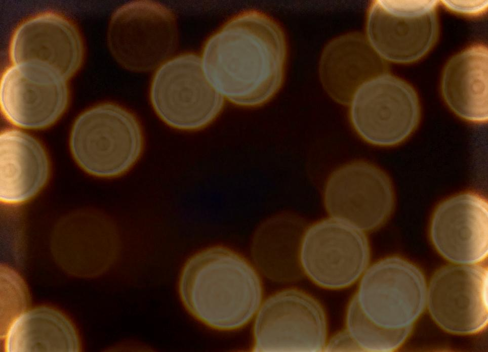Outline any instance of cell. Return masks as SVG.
<instances>
[{
  "mask_svg": "<svg viewBox=\"0 0 488 352\" xmlns=\"http://www.w3.org/2000/svg\"><path fill=\"white\" fill-rule=\"evenodd\" d=\"M286 57L283 34L271 18L250 11L233 18L206 42L201 57L207 78L241 106L261 105L278 91Z\"/></svg>",
  "mask_w": 488,
  "mask_h": 352,
  "instance_id": "6da1fadb",
  "label": "cell"
},
{
  "mask_svg": "<svg viewBox=\"0 0 488 352\" xmlns=\"http://www.w3.org/2000/svg\"><path fill=\"white\" fill-rule=\"evenodd\" d=\"M179 292L186 309L212 328H240L256 314L262 300L260 278L243 257L222 247L191 257L180 274Z\"/></svg>",
  "mask_w": 488,
  "mask_h": 352,
  "instance_id": "7a4b0ae2",
  "label": "cell"
},
{
  "mask_svg": "<svg viewBox=\"0 0 488 352\" xmlns=\"http://www.w3.org/2000/svg\"><path fill=\"white\" fill-rule=\"evenodd\" d=\"M70 146L79 165L100 177L120 175L141 156L143 137L140 125L130 111L106 103L83 113L71 132Z\"/></svg>",
  "mask_w": 488,
  "mask_h": 352,
  "instance_id": "3957f363",
  "label": "cell"
},
{
  "mask_svg": "<svg viewBox=\"0 0 488 352\" xmlns=\"http://www.w3.org/2000/svg\"><path fill=\"white\" fill-rule=\"evenodd\" d=\"M107 42L123 68L135 72L153 70L171 59L177 50L176 19L171 10L156 2L126 3L111 18Z\"/></svg>",
  "mask_w": 488,
  "mask_h": 352,
  "instance_id": "277c9868",
  "label": "cell"
},
{
  "mask_svg": "<svg viewBox=\"0 0 488 352\" xmlns=\"http://www.w3.org/2000/svg\"><path fill=\"white\" fill-rule=\"evenodd\" d=\"M150 98L165 123L184 130L209 124L222 110L224 99L206 76L201 58L188 53L172 58L157 69Z\"/></svg>",
  "mask_w": 488,
  "mask_h": 352,
  "instance_id": "5b68a950",
  "label": "cell"
},
{
  "mask_svg": "<svg viewBox=\"0 0 488 352\" xmlns=\"http://www.w3.org/2000/svg\"><path fill=\"white\" fill-rule=\"evenodd\" d=\"M350 103L353 128L361 139L374 146L400 144L414 131L420 119V105L414 89L388 73L363 83Z\"/></svg>",
  "mask_w": 488,
  "mask_h": 352,
  "instance_id": "8992f818",
  "label": "cell"
},
{
  "mask_svg": "<svg viewBox=\"0 0 488 352\" xmlns=\"http://www.w3.org/2000/svg\"><path fill=\"white\" fill-rule=\"evenodd\" d=\"M254 325L255 352H318L326 345L327 324L319 303L296 290L277 292L261 303Z\"/></svg>",
  "mask_w": 488,
  "mask_h": 352,
  "instance_id": "52a82bcc",
  "label": "cell"
},
{
  "mask_svg": "<svg viewBox=\"0 0 488 352\" xmlns=\"http://www.w3.org/2000/svg\"><path fill=\"white\" fill-rule=\"evenodd\" d=\"M437 1H374L367 21L368 42L384 59L415 62L434 43L438 34Z\"/></svg>",
  "mask_w": 488,
  "mask_h": 352,
  "instance_id": "ba28073f",
  "label": "cell"
},
{
  "mask_svg": "<svg viewBox=\"0 0 488 352\" xmlns=\"http://www.w3.org/2000/svg\"><path fill=\"white\" fill-rule=\"evenodd\" d=\"M364 314L375 324L398 329L412 325L427 299L424 278L401 258L382 259L363 273L355 296Z\"/></svg>",
  "mask_w": 488,
  "mask_h": 352,
  "instance_id": "9c48e42d",
  "label": "cell"
},
{
  "mask_svg": "<svg viewBox=\"0 0 488 352\" xmlns=\"http://www.w3.org/2000/svg\"><path fill=\"white\" fill-rule=\"evenodd\" d=\"M370 259L361 231L333 218L311 226L301 243L300 260L306 274L327 288L348 287L363 274Z\"/></svg>",
  "mask_w": 488,
  "mask_h": 352,
  "instance_id": "30bf717a",
  "label": "cell"
},
{
  "mask_svg": "<svg viewBox=\"0 0 488 352\" xmlns=\"http://www.w3.org/2000/svg\"><path fill=\"white\" fill-rule=\"evenodd\" d=\"M328 213L334 219L360 231L381 226L393 204L391 182L381 169L364 161H355L334 171L324 192Z\"/></svg>",
  "mask_w": 488,
  "mask_h": 352,
  "instance_id": "8fae6325",
  "label": "cell"
},
{
  "mask_svg": "<svg viewBox=\"0 0 488 352\" xmlns=\"http://www.w3.org/2000/svg\"><path fill=\"white\" fill-rule=\"evenodd\" d=\"M66 80L42 64H13L1 81L2 112L10 122L22 127L40 128L52 124L67 104Z\"/></svg>",
  "mask_w": 488,
  "mask_h": 352,
  "instance_id": "7c38bea8",
  "label": "cell"
},
{
  "mask_svg": "<svg viewBox=\"0 0 488 352\" xmlns=\"http://www.w3.org/2000/svg\"><path fill=\"white\" fill-rule=\"evenodd\" d=\"M487 269L479 265L447 267L433 278L428 289L429 312L445 330L473 334L488 321Z\"/></svg>",
  "mask_w": 488,
  "mask_h": 352,
  "instance_id": "4fadbf2b",
  "label": "cell"
},
{
  "mask_svg": "<svg viewBox=\"0 0 488 352\" xmlns=\"http://www.w3.org/2000/svg\"><path fill=\"white\" fill-rule=\"evenodd\" d=\"M487 203L475 194L452 197L433 216L431 234L438 251L450 261L475 264L488 252Z\"/></svg>",
  "mask_w": 488,
  "mask_h": 352,
  "instance_id": "5bb4252c",
  "label": "cell"
},
{
  "mask_svg": "<svg viewBox=\"0 0 488 352\" xmlns=\"http://www.w3.org/2000/svg\"><path fill=\"white\" fill-rule=\"evenodd\" d=\"M10 56L13 64H42L67 79L80 66L83 48L74 26L61 16L49 13L33 17L17 28Z\"/></svg>",
  "mask_w": 488,
  "mask_h": 352,
  "instance_id": "9a60e30c",
  "label": "cell"
},
{
  "mask_svg": "<svg viewBox=\"0 0 488 352\" xmlns=\"http://www.w3.org/2000/svg\"><path fill=\"white\" fill-rule=\"evenodd\" d=\"M0 142L1 201L9 204L24 202L47 181V156L36 139L19 130L3 132Z\"/></svg>",
  "mask_w": 488,
  "mask_h": 352,
  "instance_id": "2e32d148",
  "label": "cell"
},
{
  "mask_svg": "<svg viewBox=\"0 0 488 352\" xmlns=\"http://www.w3.org/2000/svg\"><path fill=\"white\" fill-rule=\"evenodd\" d=\"M488 51L476 45L450 59L442 75L444 100L461 118L473 123L488 119Z\"/></svg>",
  "mask_w": 488,
  "mask_h": 352,
  "instance_id": "e0dca14e",
  "label": "cell"
},
{
  "mask_svg": "<svg viewBox=\"0 0 488 352\" xmlns=\"http://www.w3.org/2000/svg\"><path fill=\"white\" fill-rule=\"evenodd\" d=\"M372 48L364 38L346 35L327 47L321 63L322 83L338 102L350 103L356 90L375 77L372 74Z\"/></svg>",
  "mask_w": 488,
  "mask_h": 352,
  "instance_id": "ac0fdd59",
  "label": "cell"
},
{
  "mask_svg": "<svg viewBox=\"0 0 488 352\" xmlns=\"http://www.w3.org/2000/svg\"><path fill=\"white\" fill-rule=\"evenodd\" d=\"M8 351H76L74 330L58 312L46 307L34 309L18 317L9 328Z\"/></svg>",
  "mask_w": 488,
  "mask_h": 352,
  "instance_id": "d6986e66",
  "label": "cell"
},
{
  "mask_svg": "<svg viewBox=\"0 0 488 352\" xmlns=\"http://www.w3.org/2000/svg\"><path fill=\"white\" fill-rule=\"evenodd\" d=\"M347 331L361 351L390 352L397 349L408 336L412 325L398 329L380 326L363 313L354 296L348 306Z\"/></svg>",
  "mask_w": 488,
  "mask_h": 352,
  "instance_id": "ffe728a7",
  "label": "cell"
},
{
  "mask_svg": "<svg viewBox=\"0 0 488 352\" xmlns=\"http://www.w3.org/2000/svg\"><path fill=\"white\" fill-rule=\"evenodd\" d=\"M442 3L452 11L467 15L481 14L487 8V1H443Z\"/></svg>",
  "mask_w": 488,
  "mask_h": 352,
  "instance_id": "44dd1931",
  "label": "cell"
},
{
  "mask_svg": "<svg viewBox=\"0 0 488 352\" xmlns=\"http://www.w3.org/2000/svg\"><path fill=\"white\" fill-rule=\"evenodd\" d=\"M324 350L360 351L361 350L347 331L337 334L325 346Z\"/></svg>",
  "mask_w": 488,
  "mask_h": 352,
  "instance_id": "7402d4cb",
  "label": "cell"
}]
</instances>
